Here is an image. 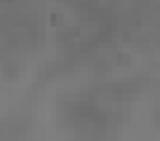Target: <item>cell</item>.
Returning a JSON list of instances; mask_svg holds the SVG:
<instances>
[{
  "mask_svg": "<svg viewBox=\"0 0 160 141\" xmlns=\"http://www.w3.org/2000/svg\"><path fill=\"white\" fill-rule=\"evenodd\" d=\"M139 93L136 80H118V83H99L64 96L59 104L62 125L72 128L86 141H102L118 128L126 117L128 104Z\"/></svg>",
  "mask_w": 160,
  "mask_h": 141,
  "instance_id": "6da1fadb",
  "label": "cell"
}]
</instances>
